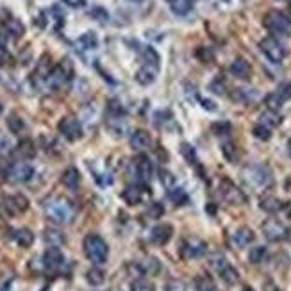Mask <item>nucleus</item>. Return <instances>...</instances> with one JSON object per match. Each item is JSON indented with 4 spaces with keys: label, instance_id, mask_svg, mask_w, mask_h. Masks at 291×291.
Segmentation results:
<instances>
[{
    "label": "nucleus",
    "instance_id": "obj_39",
    "mask_svg": "<svg viewBox=\"0 0 291 291\" xmlns=\"http://www.w3.org/2000/svg\"><path fill=\"white\" fill-rule=\"evenodd\" d=\"M265 104H266V107H268L270 111H279L280 107H282L284 100L280 99V95L277 93V91H273V93H270L268 97L265 99Z\"/></svg>",
    "mask_w": 291,
    "mask_h": 291
},
{
    "label": "nucleus",
    "instance_id": "obj_33",
    "mask_svg": "<svg viewBox=\"0 0 291 291\" xmlns=\"http://www.w3.org/2000/svg\"><path fill=\"white\" fill-rule=\"evenodd\" d=\"M266 256H268V250H266V246L257 245V246H254V248L250 250L248 261L252 263V265H261V263L266 259Z\"/></svg>",
    "mask_w": 291,
    "mask_h": 291
},
{
    "label": "nucleus",
    "instance_id": "obj_17",
    "mask_svg": "<svg viewBox=\"0 0 291 291\" xmlns=\"http://www.w3.org/2000/svg\"><path fill=\"white\" fill-rule=\"evenodd\" d=\"M229 72H231L236 79L246 80V79H250V75H252V66H250V63L246 59L238 57V59L232 61V64L229 66Z\"/></svg>",
    "mask_w": 291,
    "mask_h": 291
},
{
    "label": "nucleus",
    "instance_id": "obj_1",
    "mask_svg": "<svg viewBox=\"0 0 291 291\" xmlns=\"http://www.w3.org/2000/svg\"><path fill=\"white\" fill-rule=\"evenodd\" d=\"M45 209V215L49 220H52L54 223H59V225H66V223H72L75 218V207L70 204L66 198H59L54 197L43 204Z\"/></svg>",
    "mask_w": 291,
    "mask_h": 291
},
{
    "label": "nucleus",
    "instance_id": "obj_11",
    "mask_svg": "<svg viewBox=\"0 0 291 291\" xmlns=\"http://www.w3.org/2000/svg\"><path fill=\"white\" fill-rule=\"evenodd\" d=\"M220 193H222V197L225 202H229V204L232 205H241L246 202V197L243 195V191L238 188V186H234L231 181H222V184H220Z\"/></svg>",
    "mask_w": 291,
    "mask_h": 291
},
{
    "label": "nucleus",
    "instance_id": "obj_3",
    "mask_svg": "<svg viewBox=\"0 0 291 291\" xmlns=\"http://www.w3.org/2000/svg\"><path fill=\"white\" fill-rule=\"evenodd\" d=\"M266 29L275 36H282V38H289L291 36V18L286 13L279 11V9H272L265 15L263 20Z\"/></svg>",
    "mask_w": 291,
    "mask_h": 291
},
{
    "label": "nucleus",
    "instance_id": "obj_9",
    "mask_svg": "<svg viewBox=\"0 0 291 291\" xmlns=\"http://www.w3.org/2000/svg\"><path fill=\"white\" fill-rule=\"evenodd\" d=\"M245 179L250 184L263 188V186H268L272 182V172L263 164H254L245 170Z\"/></svg>",
    "mask_w": 291,
    "mask_h": 291
},
{
    "label": "nucleus",
    "instance_id": "obj_6",
    "mask_svg": "<svg viewBox=\"0 0 291 291\" xmlns=\"http://www.w3.org/2000/svg\"><path fill=\"white\" fill-rule=\"evenodd\" d=\"M263 234H265V238L268 239V241L279 243L289 238V229H287L282 222H279V220L270 218L263 223Z\"/></svg>",
    "mask_w": 291,
    "mask_h": 291
},
{
    "label": "nucleus",
    "instance_id": "obj_2",
    "mask_svg": "<svg viewBox=\"0 0 291 291\" xmlns=\"http://www.w3.org/2000/svg\"><path fill=\"white\" fill-rule=\"evenodd\" d=\"M84 254L93 265H104L109 256V246H107L106 239L99 234H88L84 238Z\"/></svg>",
    "mask_w": 291,
    "mask_h": 291
},
{
    "label": "nucleus",
    "instance_id": "obj_20",
    "mask_svg": "<svg viewBox=\"0 0 291 291\" xmlns=\"http://www.w3.org/2000/svg\"><path fill=\"white\" fill-rule=\"evenodd\" d=\"M254 238H256V234H254V231L248 227H239L238 231L232 234V241H234V245L239 246V248L250 245V243L254 241Z\"/></svg>",
    "mask_w": 291,
    "mask_h": 291
},
{
    "label": "nucleus",
    "instance_id": "obj_49",
    "mask_svg": "<svg viewBox=\"0 0 291 291\" xmlns=\"http://www.w3.org/2000/svg\"><path fill=\"white\" fill-rule=\"evenodd\" d=\"M231 123H229V121H216V123H213L211 125V131L215 134H220V136H222V134H229L231 133Z\"/></svg>",
    "mask_w": 291,
    "mask_h": 291
},
{
    "label": "nucleus",
    "instance_id": "obj_19",
    "mask_svg": "<svg viewBox=\"0 0 291 291\" xmlns=\"http://www.w3.org/2000/svg\"><path fill=\"white\" fill-rule=\"evenodd\" d=\"M61 182H63V184L66 186L68 189L75 191V189L79 188V184H80V174H79V170H77L75 167L66 168V170L63 172V175H61Z\"/></svg>",
    "mask_w": 291,
    "mask_h": 291
},
{
    "label": "nucleus",
    "instance_id": "obj_14",
    "mask_svg": "<svg viewBox=\"0 0 291 291\" xmlns=\"http://www.w3.org/2000/svg\"><path fill=\"white\" fill-rule=\"evenodd\" d=\"M172 236H174V227L170 223H161V225H155L150 231V241L157 246H163L170 241Z\"/></svg>",
    "mask_w": 291,
    "mask_h": 291
},
{
    "label": "nucleus",
    "instance_id": "obj_4",
    "mask_svg": "<svg viewBox=\"0 0 291 291\" xmlns=\"http://www.w3.org/2000/svg\"><path fill=\"white\" fill-rule=\"evenodd\" d=\"M72 77H73V66L70 63V59H64L54 66L45 82L49 84L50 90H61V88L66 86L72 80Z\"/></svg>",
    "mask_w": 291,
    "mask_h": 291
},
{
    "label": "nucleus",
    "instance_id": "obj_46",
    "mask_svg": "<svg viewBox=\"0 0 291 291\" xmlns=\"http://www.w3.org/2000/svg\"><path fill=\"white\" fill-rule=\"evenodd\" d=\"M163 211H164L163 205L159 204V202H150V205H148V209H147V216L152 220H157L163 216Z\"/></svg>",
    "mask_w": 291,
    "mask_h": 291
},
{
    "label": "nucleus",
    "instance_id": "obj_25",
    "mask_svg": "<svg viewBox=\"0 0 291 291\" xmlns=\"http://www.w3.org/2000/svg\"><path fill=\"white\" fill-rule=\"evenodd\" d=\"M52 61H50V56H43L41 59L38 61V66H36V72H34V75L36 77H39V79H45L47 80V77L50 75V72H52Z\"/></svg>",
    "mask_w": 291,
    "mask_h": 291
},
{
    "label": "nucleus",
    "instance_id": "obj_18",
    "mask_svg": "<svg viewBox=\"0 0 291 291\" xmlns=\"http://www.w3.org/2000/svg\"><path fill=\"white\" fill-rule=\"evenodd\" d=\"M157 72H159V68H155L152 64L143 63V66L136 72V80L141 84V86H148V84H152L155 80Z\"/></svg>",
    "mask_w": 291,
    "mask_h": 291
},
{
    "label": "nucleus",
    "instance_id": "obj_12",
    "mask_svg": "<svg viewBox=\"0 0 291 291\" xmlns=\"http://www.w3.org/2000/svg\"><path fill=\"white\" fill-rule=\"evenodd\" d=\"M64 265V256L57 246H50L45 254H43V266L50 272H57Z\"/></svg>",
    "mask_w": 291,
    "mask_h": 291
},
{
    "label": "nucleus",
    "instance_id": "obj_28",
    "mask_svg": "<svg viewBox=\"0 0 291 291\" xmlns=\"http://www.w3.org/2000/svg\"><path fill=\"white\" fill-rule=\"evenodd\" d=\"M15 241L23 248H29L34 243V234L29 229H18V231H15Z\"/></svg>",
    "mask_w": 291,
    "mask_h": 291
},
{
    "label": "nucleus",
    "instance_id": "obj_48",
    "mask_svg": "<svg viewBox=\"0 0 291 291\" xmlns=\"http://www.w3.org/2000/svg\"><path fill=\"white\" fill-rule=\"evenodd\" d=\"M159 181H161V184H163L167 189H170V188H174V186H175V177L168 170L159 172Z\"/></svg>",
    "mask_w": 291,
    "mask_h": 291
},
{
    "label": "nucleus",
    "instance_id": "obj_42",
    "mask_svg": "<svg viewBox=\"0 0 291 291\" xmlns=\"http://www.w3.org/2000/svg\"><path fill=\"white\" fill-rule=\"evenodd\" d=\"M143 61L147 64H152V66L159 68V61H161V57H159V54L155 52V49L147 47V49H145V52H143Z\"/></svg>",
    "mask_w": 291,
    "mask_h": 291
},
{
    "label": "nucleus",
    "instance_id": "obj_29",
    "mask_svg": "<svg viewBox=\"0 0 291 291\" xmlns=\"http://www.w3.org/2000/svg\"><path fill=\"white\" fill-rule=\"evenodd\" d=\"M218 273H220V277H222L223 282H227V284H236V282L239 280L238 270H236L234 266L229 265V263H227L225 266H223V268H220Z\"/></svg>",
    "mask_w": 291,
    "mask_h": 291
},
{
    "label": "nucleus",
    "instance_id": "obj_54",
    "mask_svg": "<svg viewBox=\"0 0 291 291\" xmlns=\"http://www.w3.org/2000/svg\"><path fill=\"white\" fill-rule=\"evenodd\" d=\"M198 102H200V106L204 107L205 111H211V113L218 109V106H216L213 100H207V99H204V97H198Z\"/></svg>",
    "mask_w": 291,
    "mask_h": 291
},
{
    "label": "nucleus",
    "instance_id": "obj_13",
    "mask_svg": "<svg viewBox=\"0 0 291 291\" xmlns=\"http://www.w3.org/2000/svg\"><path fill=\"white\" fill-rule=\"evenodd\" d=\"M32 177H34V168L29 163L22 161V163H15L9 168V179L15 182H29Z\"/></svg>",
    "mask_w": 291,
    "mask_h": 291
},
{
    "label": "nucleus",
    "instance_id": "obj_44",
    "mask_svg": "<svg viewBox=\"0 0 291 291\" xmlns=\"http://www.w3.org/2000/svg\"><path fill=\"white\" fill-rule=\"evenodd\" d=\"M141 265H143L145 273H148V275H157L161 272V265H159V261L155 257H148L147 261L141 263Z\"/></svg>",
    "mask_w": 291,
    "mask_h": 291
},
{
    "label": "nucleus",
    "instance_id": "obj_47",
    "mask_svg": "<svg viewBox=\"0 0 291 291\" xmlns=\"http://www.w3.org/2000/svg\"><path fill=\"white\" fill-rule=\"evenodd\" d=\"M13 150V141L6 133H0V155H6Z\"/></svg>",
    "mask_w": 291,
    "mask_h": 291
},
{
    "label": "nucleus",
    "instance_id": "obj_32",
    "mask_svg": "<svg viewBox=\"0 0 291 291\" xmlns=\"http://www.w3.org/2000/svg\"><path fill=\"white\" fill-rule=\"evenodd\" d=\"M4 29L8 30V34L15 36V38H20V36L25 32V27H23V23L20 22V20H16V18H9L8 22L4 23Z\"/></svg>",
    "mask_w": 291,
    "mask_h": 291
},
{
    "label": "nucleus",
    "instance_id": "obj_8",
    "mask_svg": "<svg viewBox=\"0 0 291 291\" xmlns=\"http://www.w3.org/2000/svg\"><path fill=\"white\" fill-rule=\"evenodd\" d=\"M205 252H207V245L198 238H186L181 245V250H179L182 259H197V257L204 256Z\"/></svg>",
    "mask_w": 291,
    "mask_h": 291
},
{
    "label": "nucleus",
    "instance_id": "obj_34",
    "mask_svg": "<svg viewBox=\"0 0 291 291\" xmlns=\"http://www.w3.org/2000/svg\"><path fill=\"white\" fill-rule=\"evenodd\" d=\"M86 280L91 284V286H100V284L106 280V273H104L100 268L95 266V268H90L86 272Z\"/></svg>",
    "mask_w": 291,
    "mask_h": 291
},
{
    "label": "nucleus",
    "instance_id": "obj_59",
    "mask_svg": "<svg viewBox=\"0 0 291 291\" xmlns=\"http://www.w3.org/2000/svg\"><path fill=\"white\" fill-rule=\"evenodd\" d=\"M243 291H254V289L250 286H245V287H243Z\"/></svg>",
    "mask_w": 291,
    "mask_h": 291
},
{
    "label": "nucleus",
    "instance_id": "obj_30",
    "mask_svg": "<svg viewBox=\"0 0 291 291\" xmlns=\"http://www.w3.org/2000/svg\"><path fill=\"white\" fill-rule=\"evenodd\" d=\"M168 198H170L175 205H184V204H188V200H189L188 193H186L182 188H177V186L168 189Z\"/></svg>",
    "mask_w": 291,
    "mask_h": 291
},
{
    "label": "nucleus",
    "instance_id": "obj_31",
    "mask_svg": "<svg viewBox=\"0 0 291 291\" xmlns=\"http://www.w3.org/2000/svg\"><path fill=\"white\" fill-rule=\"evenodd\" d=\"M6 123H8V129L11 131L13 134H20L23 133V129H25V121H23L22 116H18L16 113H11L8 116V120H6Z\"/></svg>",
    "mask_w": 291,
    "mask_h": 291
},
{
    "label": "nucleus",
    "instance_id": "obj_55",
    "mask_svg": "<svg viewBox=\"0 0 291 291\" xmlns=\"http://www.w3.org/2000/svg\"><path fill=\"white\" fill-rule=\"evenodd\" d=\"M63 2L70 8H84L86 6V0H63Z\"/></svg>",
    "mask_w": 291,
    "mask_h": 291
},
{
    "label": "nucleus",
    "instance_id": "obj_7",
    "mask_svg": "<svg viewBox=\"0 0 291 291\" xmlns=\"http://www.w3.org/2000/svg\"><path fill=\"white\" fill-rule=\"evenodd\" d=\"M259 49H261V52L266 56V59L272 61V63H275V64L282 63L284 57H286V50H284V47L280 45L275 38L261 39V41H259Z\"/></svg>",
    "mask_w": 291,
    "mask_h": 291
},
{
    "label": "nucleus",
    "instance_id": "obj_38",
    "mask_svg": "<svg viewBox=\"0 0 291 291\" xmlns=\"http://www.w3.org/2000/svg\"><path fill=\"white\" fill-rule=\"evenodd\" d=\"M131 291H155L154 284L150 280L143 279V277H138L131 282Z\"/></svg>",
    "mask_w": 291,
    "mask_h": 291
},
{
    "label": "nucleus",
    "instance_id": "obj_22",
    "mask_svg": "<svg viewBox=\"0 0 291 291\" xmlns=\"http://www.w3.org/2000/svg\"><path fill=\"white\" fill-rule=\"evenodd\" d=\"M259 207H261L263 211H266V213H270V215H273V213L282 211L284 204L279 200V198L272 197V195H266V197H261V200H259Z\"/></svg>",
    "mask_w": 291,
    "mask_h": 291
},
{
    "label": "nucleus",
    "instance_id": "obj_45",
    "mask_svg": "<svg viewBox=\"0 0 291 291\" xmlns=\"http://www.w3.org/2000/svg\"><path fill=\"white\" fill-rule=\"evenodd\" d=\"M256 95L250 93L248 88H236L234 93H232V99L238 100V102H248V100H252Z\"/></svg>",
    "mask_w": 291,
    "mask_h": 291
},
{
    "label": "nucleus",
    "instance_id": "obj_51",
    "mask_svg": "<svg viewBox=\"0 0 291 291\" xmlns=\"http://www.w3.org/2000/svg\"><path fill=\"white\" fill-rule=\"evenodd\" d=\"M209 90H211L215 95H223V93H225V80L220 79V77H218V79H215V80H211Z\"/></svg>",
    "mask_w": 291,
    "mask_h": 291
},
{
    "label": "nucleus",
    "instance_id": "obj_56",
    "mask_svg": "<svg viewBox=\"0 0 291 291\" xmlns=\"http://www.w3.org/2000/svg\"><path fill=\"white\" fill-rule=\"evenodd\" d=\"M8 57V52H6V47L0 45V63H4V59Z\"/></svg>",
    "mask_w": 291,
    "mask_h": 291
},
{
    "label": "nucleus",
    "instance_id": "obj_26",
    "mask_svg": "<svg viewBox=\"0 0 291 291\" xmlns=\"http://www.w3.org/2000/svg\"><path fill=\"white\" fill-rule=\"evenodd\" d=\"M77 43L80 45V49L93 50V49H97V47H99V38H97V34H95L93 30H88V32H84V34L77 39Z\"/></svg>",
    "mask_w": 291,
    "mask_h": 291
},
{
    "label": "nucleus",
    "instance_id": "obj_40",
    "mask_svg": "<svg viewBox=\"0 0 291 291\" xmlns=\"http://www.w3.org/2000/svg\"><path fill=\"white\" fill-rule=\"evenodd\" d=\"M195 56H197L202 63L209 64V63L215 61V50H213L211 47H198L197 52H195Z\"/></svg>",
    "mask_w": 291,
    "mask_h": 291
},
{
    "label": "nucleus",
    "instance_id": "obj_21",
    "mask_svg": "<svg viewBox=\"0 0 291 291\" xmlns=\"http://www.w3.org/2000/svg\"><path fill=\"white\" fill-rule=\"evenodd\" d=\"M121 198H123L129 205H138L143 200V191H141L140 186H129V188H125L123 193H121Z\"/></svg>",
    "mask_w": 291,
    "mask_h": 291
},
{
    "label": "nucleus",
    "instance_id": "obj_60",
    "mask_svg": "<svg viewBox=\"0 0 291 291\" xmlns=\"http://www.w3.org/2000/svg\"><path fill=\"white\" fill-rule=\"evenodd\" d=\"M131 2H143V0H131Z\"/></svg>",
    "mask_w": 291,
    "mask_h": 291
},
{
    "label": "nucleus",
    "instance_id": "obj_10",
    "mask_svg": "<svg viewBox=\"0 0 291 291\" xmlns=\"http://www.w3.org/2000/svg\"><path fill=\"white\" fill-rule=\"evenodd\" d=\"M57 129H59V133L68 141H77L82 138V125L73 116H64L63 120L59 121Z\"/></svg>",
    "mask_w": 291,
    "mask_h": 291
},
{
    "label": "nucleus",
    "instance_id": "obj_36",
    "mask_svg": "<svg viewBox=\"0 0 291 291\" xmlns=\"http://www.w3.org/2000/svg\"><path fill=\"white\" fill-rule=\"evenodd\" d=\"M195 287H197V291H218V287H216V284L213 282V279H209V277H205V275L197 277Z\"/></svg>",
    "mask_w": 291,
    "mask_h": 291
},
{
    "label": "nucleus",
    "instance_id": "obj_27",
    "mask_svg": "<svg viewBox=\"0 0 291 291\" xmlns=\"http://www.w3.org/2000/svg\"><path fill=\"white\" fill-rule=\"evenodd\" d=\"M280 121H282V118L277 114V111H265V113H261V116H259V123L266 125L268 129H275L280 125Z\"/></svg>",
    "mask_w": 291,
    "mask_h": 291
},
{
    "label": "nucleus",
    "instance_id": "obj_43",
    "mask_svg": "<svg viewBox=\"0 0 291 291\" xmlns=\"http://www.w3.org/2000/svg\"><path fill=\"white\" fill-rule=\"evenodd\" d=\"M222 152H223V155H225V159H227V161H231V163H234L236 157H238V147H236L232 141L223 143L222 145Z\"/></svg>",
    "mask_w": 291,
    "mask_h": 291
},
{
    "label": "nucleus",
    "instance_id": "obj_16",
    "mask_svg": "<svg viewBox=\"0 0 291 291\" xmlns=\"http://www.w3.org/2000/svg\"><path fill=\"white\" fill-rule=\"evenodd\" d=\"M136 174L140 181L143 182L152 181V177H154V164H152L150 157L140 155V157L136 159Z\"/></svg>",
    "mask_w": 291,
    "mask_h": 291
},
{
    "label": "nucleus",
    "instance_id": "obj_5",
    "mask_svg": "<svg viewBox=\"0 0 291 291\" xmlns=\"http://www.w3.org/2000/svg\"><path fill=\"white\" fill-rule=\"evenodd\" d=\"M29 209V198L25 195H13V197H8L2 200L0 204V213L6 216V218H13L16 215H22Z\"/></svg>",
    "mask_w": 291,
    "mask_h": 291
},
{
    "label": "nucleus",
    "instance_id": "obj_37",
    "mask_svg": "<svg viewBox=\"0 0 291 291\" xmlns=\"http://www.w3.org/2000/svg\"><path fill=\"white\" fill-rule=\"evenodd\" d=\"M45 241L50 246H59L64 243V236L59 231H54V229H47L45 231Z\"/></svg>",
    "mask_w": 291,
    "mask_h": 291
},
{
    "label": "nucleus",
    "instance_id": "obj_41",
    "mask_svg": "<svg viewBox=\"0 0 291 291\" xmlns=\"http://www.w3.org/2000/svg\"><path fill=\"white\" fill-rule=\"evenodd\" d=\"M252 134L257 138V140L268 141L270 138H272V129H268L266 125H263V123H257L256 127L252 129Z\"/></svg>",
    "mask_w": 291,
    "mask_h": 291
},
{
    "label": "nucleus",
    "instance_id": "obj_52",
    "mask_svg": "<svg viewBox=\"0 0 291 291\" xmlns=\"http://www.w3.org/2000/svg\"><path fill=\"white\" fill-rule=\"evenodd\" d=\"M277 93L280 95V99L286 102V100H291V82H282L277 88Z\"/></svg>",
    "mask_w": 291,
    "mask_h": 291
},
{
    "label": "nucleus",
    "instance_id": "obj_58",
    "mask_svg": "<svg viewBox=\"0 0 291 291\" xmlns=\"http://www.w3.org/2000/svg\"><path fill=\"white\" fill-rule=\"evenodd\" d=\"M287 154H289V157H291V138H289V141H287Z\"/></svg>",
    "mask_w": 291,
    "mask_h": 291
},
{
    "label": "nucleus",
    "instance_id": "obj_57",
    "mask_svg": "<svg viewBox=\"0 0 291 291\" xmlns=\"http://www.w3.org/2000/svg\"><path fill=\"white\" fill-rule=\"evenodd\" d=\"M265 291H277V286H275V284H272V282H266L265 284Z\"/></svg>",
    "mask_w": 291,
    "mask_h": 291
},
{
    "label": "nucleus",
    "instance_id": "obj_53",
    "mask_svg": "<svg viewBox=\"0 0 291 291\" xmlns=\"http://www.w3.org/2000/svg\"><path fill=\"white\" fill-rule=\"evenodd\" d=\"M164 291H186V286L181 280H168L164 282Z\"/></svg>",
    "mask_w": 291,
    "mask_h": 291
},
{
    "label": "nucleus",
    "instance_id": "obj_50",
    "mask_svg": "<svg viewBox=\"0 0 291 291\" xmlns=\"http://www.w3.org/2000/svg\"><path fill=\"white\" fill-rule=\"evenodd\" d=\"M90 16H93V18L99 20V22H107V20H109V13H107L104 8H100V6H97V8L91 9Z\"/></svg>",
    "mask_w": 291,
    "mask_h": 291
},
{
    "label": "nucleus",
    "instance_id": "obj_35",
    "mask_svg": "<svg viewBox=\"0 0 291 291\" xmlns=\"http://www.w3.org/2000/svg\"><path fill=\"white\" fill-rule=\"evenodd\" d=\"M181 154H182V157H184L186 163L197 164V150H195V147H193V145L182 143L181 145Z\"/></svg>",
    "mask_w": 291,
    "mask_h": 291
},
{
    "label": "nucleus",
    "instance_id": "obj_61",
    "mask_svg": "<svg viewBox=\"0 0 291 291\" xmlns=\"http://www.w3.org/2000/svg\"><path fill=\"white\" fill-rule=\"evenodd\" d=\"M2 109H4V107H2V104H0V113H2Z\"/></svg>",
    "mask_w": 291,
    "mask_h": 291
},
{
    "label": "nucleus",
    "instance_id": "obj_23",
    "mask_svg": "<svg viewBox=\"0 0 291 291\" xmlns=\"http://www.w3.org/2000/svg\"><path fill=\"white\" fill-rule=\"evenodd\" d=\"M168 2H170V9L177 16L189 15L193 9V0H168Z\"/></svg>",
    "mask_w": 291,
    "mask_h": 291
},
{
    "label": "nucleus",
    "instance_id": "obj_15",
    "mask_svg": "<svg viewBox=\"0 0 291 291\" xmlns=\"http://www.w3.org/2000/svg\"><path fill=\"white\" fill-rule=\"evenodd\" d=\"M131 147L138 152H143V150H147V148H150L152 147L150 133L145 131V129H138V131H134V133L131 134Z\"/></svg>",
    "mask_w": 291,
    "mask_h": 291
},
{
    "label": "nucleus",
    "instance_id": "obj_24",
    "mask_svg": "<svg viewBox=\"0 0 291 291\" xmlns=\"http://www.w3.org/2000/svg\"><path fill=\"white\" fill-rule=\"evenodd\" d=\"M36 154V147H34V141L32 140H23L18 143V147H16V155L22 159H30L34 157Z\"/></svg>",
    "mask_w": 291,
    "mask_h": 291
}]
</instances>
